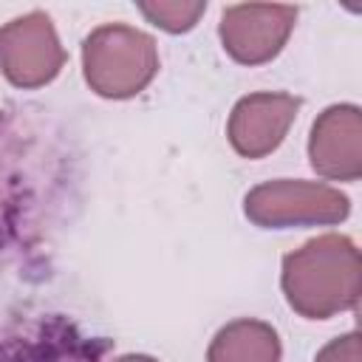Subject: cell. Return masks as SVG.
<instances>
[{"label": "cell", "mask_w": 362, "mask_h": 362, "mask_svg": "<svg viewBox=\"0 0 362 362\" xmlns=\"http://www.w3.org/2000/svg\"><path fill=\"white\" fill-rule=\"evenodd\" d=\"M107 337H88L65 314L11 317L0 328V362H105Z\"/></svg>", "instance_id": "4"}, {"label": "cell", "mask_w": 362, "mask_h": 362, "mask_svg": "<svg viewBox=\"0 0 362 362\" xmlns=\"http://www.w3.org/2000/svg\"><path fill=\"white\" fill-rule=\"evenodd\" d=\"M139 11L153 23L158 25L161 31H170V34H181V31H189L201 14L206 11V0H158V3H139Z\"/></svg>", "instance_id": "10"}, {"label": "cell", "mask_w": 362, "mask_h": 362, "mask_svg": "<svg viewBox=\"0 0 362 362\" xmlns=\"http://www.w3.org/2000/svg\"><path fill=\"white\" fill-rule=\"evenodd\" d=\"M243 212L260 229L334 226L351 215V198L322 181L274 178L246 192Z\"/></svg>", "instance_id": "3"}, {"label": "cell", "mask_w": 362, "mask_h": 362, "mask_svg": "<svg viewBox=\"0 0 362 362\" xmlns=\"http://www.w3.org/2000/svg\"><path fill=\"white\" fill-rule=\"evenodd\" d=\"M303 99L294 93H249L235 102L226 124L232 150L243 158H263L280 147L288 127L297 119Z\"/></svg>", "instance_id": "7"}, {"label": "cell", "mask_w": 362, "mask_h": 362, "mask_svg": "<svg viewBox=\"0 0 362 362\" xmlns=\"http://www.w3.org/2000/svg\"><path fill=\"white\" fill-rule=\"evenodd\" d=\"M308 161L317 175L331 181L362 175V110L356 105H331L314 119Z\"/></svg>", "instance_id": "8"}, {"label": "cell", "mask_w": 362, "mask_h": 362, "mask_svg": "<svg viewBox=\"0 0 362 362\" xmlns=\"http://www.w3.org/2000/svg\"><path fill=\"white\" fill-rule=\"evenodd\" d=\"M280 288L305 320H328L354 311L362 288L359 249L348 235H320L283 257Z\"/></svg>", "instance_id": "1"}, {"label": "cell", "mask_w": 362, "mask_h": 362, "mask_svg": "<svg viewBox=\"0 0 362 362\" xmlns=\"http://www.w3.org/2000/svg\"><path fill=\"white\" fill-rule=\"evenodd\" d=\"M314 362H362V348H359V334L348 331L337 339H331Z\"/></svg>", "instance_id": "11"}, {"label": "cell", "mask_w": 362, "mask_h": 362, "mask_svg": "<svg viewBox=\"0 0 362 362\" xmlns=\"http://www.w3.org/2000/svg\"><path fill=\"white\" fill-rule=\"evenodd\" d=\"M277 331L263 320H235L223 325L206 351V362H280Z\"/></svg>", "instance_id": "9"}, {"label": "cell", "mask_w": 362, "mask_h": 362, "mask_svg": "<svg viewBox=\"0 0 362 362\" xmlns=\"http://www.w3.org/2000/svg\"><path fill=\"white\" fill-rule=\"evenodd\" d=\"M110 362H158V359L144 356V354H124V356H116V359H110Z\"/></svg>", "instance_id": "12"}, {"label": "cell", "mask_w": 362, "mask_h": 362, "mask_svg": "<svg viewBox=\"0 0 362 362\" xmlns=\"http://www.w3.org/2000/svg\"><path fill=\"white\" fill-rule=\"evenodd\" d=\"M65 48L45 11H28L0 28V74L14 88H42L65 65Z\"/></svg>", "instance_id": "5"}, {"label": "cell", "mask_w": 362, "mask_h": 362, "mask_svg": "<svg viewBox=\"0 0 362 362\" xmlns=\"http://www.w3.org/2000/svg\"><path fill=\"white\" fill-rule=\"evenodd\" d=\"M82 71L85 82L99 96L130 99L158 74L156 40L124 23L99 25L82 42Z\"/></svg>", "instance_id": "2"}, {"label": "cell", "mask_w": 362, "mask_h": 362, "mask_svg": "<svg viewBox=\"0 0 362 362\" xmlns=\"http://www.w3.org/2000/svg\"><path fill=\"white\" fill-rule=\"evenodd\" d=\"M297 20V6L283 3H238L221 11L218 34L223 51L240 65H263L274 59Z\"/></svg>", "instance_id": "6"}]
</instances>
